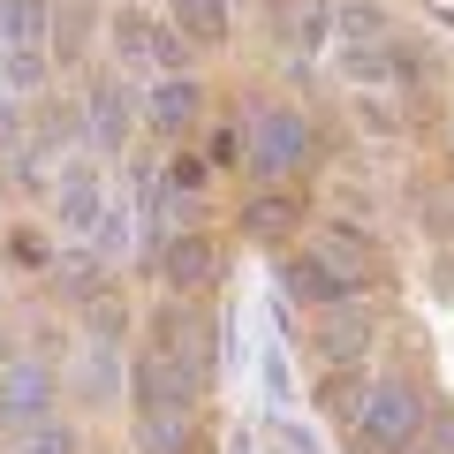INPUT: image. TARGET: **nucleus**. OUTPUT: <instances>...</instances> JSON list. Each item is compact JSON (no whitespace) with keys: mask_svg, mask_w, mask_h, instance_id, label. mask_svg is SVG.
I'll list each match as a JSON object with an SVG mask.
<instances>
[{"mask_svg":"<svg viewBox=\"0 0 454 454\" xmlns=\"http://www.w3.org/2000/svg\"><path fill=\"white\" fill-rule=\"evenodd\" d=\"M424 417H432V394H424L409 372H379L372 387H364L356 439H364L372 454H417V439H424Z\"/></svg>","mask_w":454,"mask_h":454,"instance_id":"4","label":"nucleus"},{"mask_svg":"<svg viewBox=\"0 0 454 454\" xmlns=\"http://www.w3.org/2000/svg\"><path fill=\"white\" fill-rule=\"evenodd\" d=\"M61 409H68V387H61V364L53 356H0V439L38 432Z\"/></svg>","mask_w":454,"mask_h":454,"instance_id":"5","label":"nucleus"},{"mask_svg":"<svg viewBox=\"0 0 454 454\" xmlns=\"http://www.w3.org/2000/svg\"><path fill=\"white\" fill-rule=\"evenodd\" d=\"M417 454H454V402H432V417H424V439Z\"/></svg>","mask_w":454,"mask_h":454,"instance_id":"24","label":"nucleus"},{"mask_svg":"<svg viewBox=\"0 0 454 454\" xmlns=\"http://www.w3.org/2000/svg\"><path fill=\"white\" fill-rule=\"evenodd\" d=\"M38 280H46V295L61 310H91V303H106V295H114V258H98L91 243H61Z\"/></svg>","mask_w":454,"mask_h":454,"instance_id":"13","label":"nucleus"},{"mask_svg":"<svg viewBox=\"0 0 454 454\" xmlns=\"http://www.w3.org/2000/svg\"><path fill=\"white\" fill-rule=\"evenodd\" d=\"M53 16H61V0H0V46H46L53 53Z\"/></svg>","mask_w":454,"mask_h":454,"instance_id":"17","label":"nucleus"},{"mask_svg":"<svg viewBox=\"0 0 454 454\" xmlns=\"http://www.w3.org/2000/svg\"><path fill=\"white\" fill-rule=\"evenodd\" d=\"M61 61L46 46H8V98H31V91H53Z\"/></svg>","mask_w":454,"mask_h":454,"instance_id":"20","label":"nucleus"},{"mask_svg":"<svg viewBox=\"0 0 454 454\" xmlns=\"http://www.w3.org/2000/svg\"><path fill=\"white\" fill-rule=\"evenodd\" d=\"M145 348H152V356H167L190 387H205V394H212V379H220V318H212V303H190V295L152 303Z\"/></svg>","mask_w":454,"mask_h":454,"instance_id":"2","label":"nucleus"},{"mask_svg":"<svg viewBox=\"0 0 454 454\" xmlns=\"http://www.w3.org/2000/svg\"><path fill=\"white\" fill-rule=\"evenodd\" d=\"M31 145V106L23 98H0V160H16Z\"/></svg>","mask_w":454,"mask_h":454,"instance_id":"23","label":"nucleus"},{"mask_svg":"<svg viewBox=\"0 0 454 454\" xmlns=\"http://www.w3.org/2000/svg\"><path fill=\"white\" fill-rule=\"evenodd\" d=\"M129 454H205V409H129Z\"/></svg>","mask_w":454,"mask_h":454,"instance_id":"15","label":"nucleus"},{"mask_svg":"<svg viewBox=\"0 0 454 454\" xmlns=\"http://www.w3.org/2000/svg\"><path fill=\"white\" fill-rule=\"evenodd\" d=\"M205 106H212V91H205L197 68H182V76H152L145 91H137V129L160 137V145H182L190 129H205Z\"/></svg>","mask_w":454,"mask_h":454,"instance_id":"10","label":"nucleus"},{"mask_svg":"<svg viewBox=\"0 0 454 454\" xmlns=\"http://www.w3.org/2000/svg\"><path fill=\"white\" fill-rule=\"evenodd\" d=\"M310 243H318L325 258L340 265V280H348L356 295H372L379 280H387V250H379L356 220H310Z\"/></svg>","mask_w":454,"mask_h":454,"instance_id":"14","label":"nucleus"},{"mask_svg":"<svg viewBox=\"0 0 454 454\" xmlns=\"http://www.w3.org/2000/svg\"><path fill=\"white\" fill-rule=\"evenodd\" d=\"M53 250H61V243H53V235H38L31 220H23L16 235H8V258H16V265H31V273H46V265H53Z\"/></svg>","mask_w":454,"mask_h":454,"instance_id":"22","label":"nucleus"},{"mask_svg":"<svg viewBox=\"0 0 454 454\" xmlns=\"http://www.w3.org/2000/svg\"><path fill=\"white\" fill-rule=\"evenodd\" d=\"M167 23L190 46H227L235 38V0H167Z\"/></svg>","mask_w":454,"mask_h":454,"instance_id":"16","label":"nucleus"},{"mask_svg":"<svg viewBox=\"0 0 454 454\" xmlns=\"http://www.w3.org/2000/svg\"><path fill=\"white\" fill-rule=\"evenodd\" d=\"M273 280H280V295H288L295 310H325V303H348V295H356L348 280H340V265L325 258L310 235L288 243V250H273Z\"/></svg>","mask_w":454,"mask_h":454,"instance_id":"12","label":"nucleus"},{"mask_svg":"<svg viewBox=\"0 0 454 454\" xmlns=\"http://www.w3.org/2000/svg\"><path fill=\"white\" fill-rule=\"evenodd\" d=\"M325 31H333V8H325V0H288V8H280V38H288L295 53H318Z\"/></svg>","mask_w":454,"mask_h":454,"instance_id":"19","label":"nucleus"},{"mask_svg":"<svg viewBox=\"0 0 454 454\" xmlns=\"http://www.w3.org/2000/svg\"><path fill=\"white\" fill-rule=\"evenodd\" d=\"M364 387H372V372H318V409H325V424L356 432V417H364Z\"/></svg>","mask_w":454,"mask_h":454,"instance_id":"18","label":"nucleus"},{"mask_svg":"<svg viewBox=\"0 0 454 454\" xmlns=\"http://www.w3.org/2000/svg\"><path fill=\"white\" fill-rule=\"evenodd\" d=\"M106 46H114V68H129V76H182L190 68V38L167 23V8H137V0H121L106 16Z\"/></svg>","mask_w":454,"mask_h":454,"instance_id":"3","label":"nucleus"},{"mask_svg":"<svg viewBox=\"0 0 454 454\" xmlns=\"http://www.w3.org/2000/svg\"><path fill=\"white\" fill-rule=\"evenodd\" d=\"M303 325H310V348H318L325 372H364V356H372L379 333H387V318H379L372 295H348V303L303 310Z\"/></svg>","mask_w":454,"mask_h":454,"instance_id":"7","label":"nucleus"},{"mask_svg":"<svg viewBox=\"0 0 454 454\" xmlns=\"http://www.w3.org/2000/svg\"><path fill=\"white\" fill-rule=\"evenodd\" d=\"M68 402L76 409H106V402H129V372H121V340L114 333H83L68 348V372H61Z\"/></svg>","mask_w":454,"mask_h":454,"instance_id":"11","label":"nucleus"},{"mask_svg":"<svg viewBox=\"0 0 454 454\" xmlns=\"http://www.w3.org/2000/svg\"><path fill=\"white\" fill-rule=\"evenodd\" d=\"M152 273H160L167 295L212 303V288L227 280V243L212 227H175V235H160V250H152Z\"/></svg>","mask_w":454,"mask_h":454,"instance_id":"6","label":"nucleus"},{"mask_svg":"<svg viewBox=\"0 0 454 454\" xmlns=\"http://www.w3.org/2000/svg\"><path fill=\"white\" fill-rule=\"evenodd\" d=\"M325 137L303 98H250L243 106V175L250 182H303Z\"/></svg>","mask_w":454,"mask_h":454,"instance_id":"1","label":"nucleus"},{"mask_svg":"<svg viewBox=\"0 0 454 454\" xmlns=\"http://www.w3.org/2000/svg\"><path fill=\"white\" fill-rule=\"evenodd\" d=\"M76 121H83V145L98 152V160H121L137 137V91L121 68H91L76 91Z\"/></svg>","mask_w":454,"mask_h":454,"instance_id":"8","label":"nucleus"},{"mask_svg":"<svg viewBox=\"0 0 454 454\" xmlns=\"http://www.w3.org/2000/svg\"><path fill=\"white\" fill-rule=\"evenodd\" d=\"M310 190L303 182H250L243 190V205H235V227H243L258 250H288V243H303L310 235Z\"/></svg>","mask_w":454,"mask_h":454,"instance_id":"9","label":"nucleus"},{"mask_svg":"<svg viewBox=\"0 0 454 454\" xmlns=\"http://www.w3.org/2000/svg\"><path fill=\"white\" fill-rule=\"evenodd\" d=\"M8 454H83V432L68 417H53V424H38V432H16Z\"/></svg>","mask_w":454,"mask_h":454,"instance_id":"21","label":"nucleus"}]
</instances>
